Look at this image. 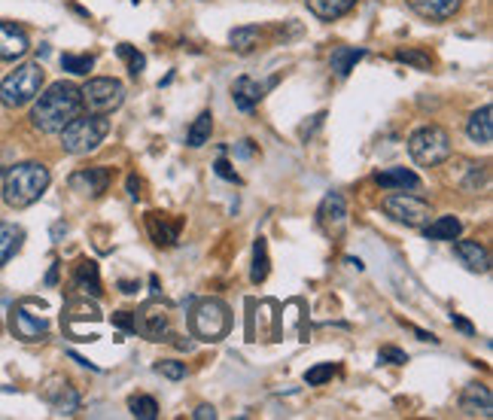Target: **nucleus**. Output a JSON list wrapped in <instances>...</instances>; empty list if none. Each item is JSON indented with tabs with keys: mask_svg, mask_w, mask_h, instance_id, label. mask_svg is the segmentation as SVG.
<instances>
[{
	"mask_svg": "<svg viewBox=\"0 0 493 420\" xmlns=\"http://www.w3.org/2000/svg\"><path fill=\"white\" fill-rule=\"evenodd\" d=\"M82 110L80 100V89L71 86V82H52L43 95L34 98V107H31V122L34 129L43 134H62V129L71 119H77Z\"/></svg>",
	"mask_w": 493,
	"mask_h": 420,
	"instance_id": "obj_1",
	"label": "nucleus"
},
{
	"mask_svg": "<svg viewBox=\"0 0 493 420\" xmlns=\"http://www.w3.org/2000/svg\"><path fill=\"white\" fill-rule=\"evenodd\" d=\"M49 189V167L40 162L13 165L4 174V201L15 210L31 207Z\"/></svg>",
	"mask_w": 493,
	"mask_h": 420,
	"instance_id": "obj_2",
	"label": "nucleus"
},
{
	"mask_svg": "<svg viewBox=\"0 0 493 420\" xmlns=\"http://www.w3.org/2000/svg\"><path fill=\"white\" fill-rule=\"evenodd\" d=\"M107 131H110V122H107L104 116L98 113L77 116V119H71L62 129V147L68 149L71 156H89L104 144Z\"/></svg>",
	"mask_w": 493,
	"mask_h": 420,
	"instance_id": "obj_3",
	"label": "nucleus"
},
{
	"mask_svg": "<svg viewBox=\"0 0 493 420\" xmlns=\"http://www.w3.org/2000/svg\"><path fill=\"white\" fill-rule=\"evenodd\" d=\"M40 86H43V67L34 62L15 67V71L6 73V80L0 82V104L10 107V110L31 104V100L40 95Z\"/></svg>",
	"mask_w": 493,
	"mask_h": 420,
	"instance_id": "obj_4",
	"label": "nucleus"
},
{
	"mask_svg": "<svg viewBox=\"0 0 493 420\" xmlns=\"http://www.w3.org/2000/svg\"><path fill=\"white\" fill-rule=\"evenodd\" d=\"M408 153L417 165L436 167L450 158V138L441 125H423L408 138Z\"/></svg>",
	"mask_w": 493,
	"mask_h": 420,
	"instance_id": "obj_5",
	"label": "nucleus"
},
{
	"mask_svg": "<svg viewBox=\"0 0 493 420\" xmlns=\"http://www.w3.org/2000/svg\"><path fill=\"white\" fill-rule=\"evenodd\" d=\"M232 329V314L223 299H202L192 310V332L202 341H223Z\"/></svg>",
	"mask_w": 493,
	"mask_h": 420,
	"instance_id": "obj_6",
	"label": "nucleus"
},
{
	"mask_svg": "<svg viewBox=\"0 0 493 420\" xmlns=\"http://www.w3.org/2000/svg\"><path fill=\"white\" fill-rule=\"evenodd\" d=\"M80 100H82V107H86L89 113L107 116V113H113V110H119V107H122L125 86L113 77L89 80L86 86L80 89Z\"/></svg>",
	"mask_w": 493,
	"mask_h": 420,
	"instance_id": "obj_7",
	"label": "nucleus"
},
{
	"mask_svg": "<svg viewBox=\"0 0 493 420\" xmlns=\"http://www.w3.org/2000/svg\"><path fill=\"white\" fill-rule=\"evenodd\" d=\"M384 214L393 216L396 223L412 225V229H417V225H426V223H430L432 207L426 205V201H421V198L405 196V192H393V196L384 198Z\"/></svg>",
	"mask_w": 493,
	"mask_h": 420,
	"instance_id": "obj_8",
	"label": "nucleus"
},
{
	"mask_svg": "<svg viewBox=\"0 0 493 420\" xmlns=\"http://www.w3.org/2000/svg\"><path fill=\"white\" fill-rule=\"evenodd\" d=\"M135 332H140L149 341H165V335H168V310L158 301H149L140 314H135Z\"/></svg>",
	"mask_w": 493,
	"mask_h": 420,
	"instance_id": "obj_9",
	"label": "nucleus"
},
{
	"mask_svg": "<svg viewBox=\"0 0 493 420\" xmlns=\"http://www.w3.org/2000/svg\"><path fill=\"white\" fill-rule=\"evenodd\" d=\"M317 223H320V229L326 234H338L345 232V225H347V205H345V198L338 196V192H329V196L323 198V205L320 210H317Z\"/></svg>",
	"mask_w": 493,
	"mask_h": 420,
	"instance_id": "obj_10",
	"label": "nucleus"
},
{
	"mask_svg": "<svg viewBox=\"0 0 493 420\" xmlns=\"http://www.w3.org/2000/svg\"><path fill=\"white\" fill-rule=\"evenodd\" d=\"M13 332H15V339H22V341H40V339H46L49 323H46V317L34 314L28 305H19L13 310Z\"/></svg>",
	"mask_w": 493,
	"mask_h": 420,
	"instance_id": "obj_11",
	"label": "nucleus"
},
{
	"mask_svg": "<svg viewBox=\"0 0 493 420\" xmlns=\"http://www.w3.org/2000/svg\"><path fill=\"white\" fill-rule=\"evenodd\" d=\"M107 186H110V171L107 167H82L71 177V189L89 198H98L101 192H107Z\"/></svg>",
	"mask_w": 493,
	"mask_h": 420,
	"instance_id": "obj_12",
	"label": "nucleus"
},
{
	"mask_svg": "<svg viewBox=\"0 0 493 420\" xmlns=\"http://www.w3.org/2000/svg\"><path fill=\"white\" fill-rule=\"evenodd\" d=\"M31 49L28 33L15 22H0V62H15Z\"/></svg>",
	"mask_w": 493,
	"mask_h": 420,
	"instance_id": "obj_13",
	"label": "nucleus"
},
{
	"mask_svg": "<svg viewBox=\"0 0 493 420\" xmlns=\"http://www.w3.org/2000/svg\"><path fill=\"white\" fill-rule=\"evenodd\" d=\"M454 256L475 274H488L490 272V253L481 247L479 241H457L454 243Z\"/></svg>",
	"mask_w": 493,
	"mask_h": 420,
	"instance_id": "obj_14",
	"label": "nucleus"
},
{
	"mask_svg": "<svg viewBox=\"0 0 493 420\" xmlns=\"http://www.w3.org/2000/svg\"><path fill=\"white\" fill-rule=\"evenodd\" d=\"M269 86H271V82H269ZM269 86H262V82H256V80H250V77H238L235 86H232V98H235V107H238V110L250 113L259 104V100L265 98V89H269Z\"/></svg>",
	"mask_w": 493,
	"mask_h": 420,
	"instance_id": "obj_15",
	"label": "nucleus"
},
{
	"mask_svg": "<svg viewBox=\"0 0 493 420\" xmlns=\"http://www.w3.org/2000/svg\"><path fill=\"white\" fill-rule=\"evenodd\" d=\"M147 225L158 247H174L180 238V220H168V214H147Z\"/></svg>",
	"mask_w": 493,
	"mask_h": 420,
	"instance_id": "obj_16",
	"label": "nucleus"
},
{
	"mask_svg": "<svg viewBox=\"0 0 493 420\" xmlns=\"http://www.w3.org/2000/svg\"><path fill=\"white\" fill-rule=\"evenodd\" d=\"M466 134H469L472 144H481V147H490L493 140V110L490 104H484L481 110H475L466 122Z\"/></svg>",
	"mask_w": 493,
	"mask_h": 420,
	"instance_id": "obj_17",
	"label": "nucleus"
},
{
	"mask_svg": "<svg viewBox=\"0 0 493 420\" xmlns=\"http://www.w3.org/2000/svg\"><path fill=\"white\" fill-rule=\"evenodd\" d=\"M460 408L466 411L469 417H490L493 415V399H490V390L481 387V384H472V387H466L463 399H460Z\"/></svg>",
	"mask_w": 493,
	"mask_h": 420,
	"instance_id": "obj_18",
	"label": "nucleus"
},
{
	"mask_svg": "<svg viewBox=\"0 0 493 420\" xmlns=\"http://www.w3.org/2000/svg\"><path fill=\"white\" fill-rule=\"evenodd\" d=\"M460 4H463V0H408V6H412L417 15L430 19V22L450 19V15L460 10Z\"/></svg>",
	"mask_w": 493,
	"mask_h": 420,
	"instance_id": "obj_19",
	"label": "nucleus"
},
{
	"mask_svg": "<svg viewBox=\"0 0 493 420\" xmlns=\"http://www.w3.org/2000/svg\"><path fill=\"white\" fill-rule=\"evenodd\" d=\"M374 183H378V186H384V189L405 192V189H417V186H421V177H417L414 171H405V167H390V171L374 174Z\"/></svg>",
	"mask_w": 493,
	"mask_h": 420,
	"instance_id": "obj_20",
	"label": "nucleus"
},
{
	"mask_svg": "<svg viewBox=\"0 0 493 420\" xmlns=\"http://www.w3.org/2000/svg\"><path fill=\"white\" fill-rule=\"evenodd\" d=\"M356 6V0H308V10L323 22H336Z\"/></svg>",
	"mask_w": 493,
	"mask_h": 420,
	"instance_id": "obj_21",
	"label": "nucleus"
},
{
	"mask_svg": "<svg viewBox=\"0 0 493 420\" xmlns=\"http://www.w3.org/2000/svg\"><path fill=\"white\" fill-rule=\"evenodd\" d=\"M460 232H463V223L457 216H439L436 223H430L423 229L426 241H457Z\"/></svg>",
	"mask_w": 493,
	"mask_h": 420,
	"instance_id": "obj_22",
	"label": "nucleus"
},
{
	"mask_svg": "<svg viewBox=\"0 0 493 420\" xmlns=\"http://www.w3.org/2000/svg\"><path fill=\"white\" fill-rule=\"evenodd\" d=\"M22 238H24V234H22L19 225H13V223H0V265H6L15 253H19Z\"/></svg>",
	"mask_w": 493,
	"mask_h": 420,
	"instance_id": "obj_23",
	"label": "nucleus"
},
{
	"mask_svg": "<svg viewBox=\"0 0 493 420\" xmlns=\"http://www.w3.org/2000/svg\"><path fill=\"white\" fill-rule=\"evenodd\" d=\"M363 58H365V49L338 46V49H332V58H329V64H332V71H336L338 77H347V73L356 67V62H363Z\"/></svg>",
	"mask_w": 493,
	"mask_h": 420,
	"instance_id": "obj_24",
	"label": "nucleus"
},
{
	"mask_svg": "<svg viewBox=\"0 0 493 420\" xmlns=\"http://www.w3.org/2000/svg\"><path fill=\"white\" fill-rule=\"evenodd\" d=\"M211 131H213V116H211V110H204L195 122H192V129H189V134H186V144H189L192 149L204 147L207 140H211Z\"/></svg>",
	"mask_w": 493,
	"mask_h": 420,
	"instance_id": "obj_25",
	"label": "nucleus"
},
{
	"mask_svg": "<svg viewBox=\"0 0 493 420\" xmlns=\"http://www.w3.org/2000/svg\"><path fill=\"white\" fill-rule=\"evenodd\" d=\"M77 287L89 296H101V277H98V265L95 262H80L77 268Z\"/></svg>",
	"mask_w": 493,
	"mask_h": 420,
	"instance_id": "obj_26",
	"label": "nucleus"
},
{
	"mask_svg": "<svg viewBox=\"0 0 493 420\" xmlns=\"http://www.w3.org/2000/svg\"><path fill=\"white\" fill-rule=\"evenodd\" d=\"M265 277H269V243H265V238H259L253 243V272H250V281L262 283Z\"/></svg>",
	"mask_w": 493,
	"mask_h": 420,
	"instance_id": "obj_27",
	"label": "nucleus"
},
{
	"mask_svg": "<svg viewBox=\"0 0 493 420\" xmlns=\"http://www.w3.org/2000/svg\"><path fill=\"white\" fill-rule=\"evenodd\" d=\"M116 55H119L122 62H125V67H128V73H131V77H140V73H144V67H147V58H144V52H137L135 46H128V43H119V49H116Z\"/></svg>",
	"mask_w": 493,
	"mask_h": 420,
	"instance_id": "obj_28",
	"label": "nucleus"
},
{
	"mask_svg": "<svg viewBox=\"0 0 493 420\" xmlns=\"http://www.w3.org/2000/svg\"><path fill=\"white\" fill-rule=\"evenodd\" d=\"M229 40L238 52H253V46L259 43V28H253V24H247V28H235L229 33Z\"/></svg>",
	"mask_w": 493,
	"mask_h": 420,
	"instance_id": "obj_29",
	"label": "nucleus"
},
{
	"mask_svg": "<svg viewBox=\"0 0 493 420\" xmlns=\"http://www.w3.org/2000/svg\"><path fill=\"white\" fill-rule=\"evenodd\" d=\"M128 408L137 420H156L158 417V406H156L153 396H135L128 402Z\"/></svg>",
	"mask_w": 493,
	"mask_h": 420,
	"instance_id": "obj_30",
	"label": "nucleus"
},
{
	"mask_svg": "<svg viewBox=\"0 0 493 420\" xmlns=\"http://www.w3.org/2000/svg\"><path fill=\"white\" fill-rule=\"evenodd\" d=\"M62 67L68 73H77V77H86V73L91 71V67H95V58L91 55H62Z\"/></svg>",
	"mask_w": 493,
	"mask_h": 420,
	"instance_id": "obj_31",
	"label": "nucleus"
},
{
	"mask_svg": "<svg viewBox=\"0 0 493 420\" xmlns=\"http://www.w3.org/2000/svg\"><path fill=\"white\" fill-rule=\"evenodd\" d=\"M52 406H55L58 415H64V417L77 415V408H80V396H77V390H73V387H68V384H64L62 396L52 399Z\"/></svg>",
	"mask_w": 493,
	"mask_h": 420,
	"instance_id": "obj_32",
	"label": "nucleus"
},
{
	"mask_svg": "<svg viewBox=\"0 0 493 420\" xmlns=\"http://www.w3.org/2000/svg\"><path fill=\"white\" fill-rule=\"evenodd\" d=\"M336 372H338V366H332V363L314 366V368H308V372H305V384H308V387H320V384L329 381Z\"/></svg>",
	"mask_w": 493,
	"mask_h": 420,
	"instance_id": "obj_33",
	"label": "nucleus"
},
{
	"mask_svg": "<svg viewBox=\"0 0 493 420\" xmlns=\"http://www.w3.org/2000/svg\"><path fill=\"white\" fill-rule=\"evenodd\" d=\"M396 62H403V64H412L417 67V71H430V55H423V52H412V49H399L396 52Z\"/></svg>",
	"mask_w": 493,
	"mask_h": 420,
	"instance_id": "obj_34",
	"label": "nucleus"
},
{
	"mask_svg": "<svg viewBox=\"0 0 493 420\" xmlns=\"http://www.w3.org/2000/svg\"><path fill=\"white\" fill-rule=\"evenodd\" d=\"M156 372L171 377V381H180V377H186V366L177 363V359H162V363H156Z\"/></svg>",
	"mask_w": 493,
	"mask_h": 420,
	"instance_id": "obj_35",
	"label": "nucleus"
},
{
	"mask_svg": "<svg viewBox=\"0 0 493 420\" xmlns=\"http://www.w3.org/2000/svg\"><path fill=\"white\" fill-rule=\"evenodd\" d=\"M384 363H393V366H405L408 363V354L405 350H399V348H381V354H378Z\"/></svg>",
	"mask_w": 493,
	"mask_h": 420,
	"instance_id": "obj_36",
	"label": "nucleus"
},
{
	"mask_svg": "<svg viewBox=\"0 0 493 420\" xmlns=\"http://www.w3.org/2000/svg\"><path fill=\"white\" fill-rule=\"evenodd\" d=\"M113 326L122 332H135V314H128V310H119V314H113Z\"/></svg>",
	"mask_w": 493,
	"mask_h": 420,
	"instance_id": "obj_37",
	"label": "nucleus"
},
{
	"mask_svg": "<svg viewBox=\"0 0 493 420\" xmlns=\"http://www.w3.org/2000/svg\"><path fill=\"white\" fill-rule=\"evenodd\" d=\"M213 167H216V174H220L223 180H229V183H241V177H238L235 171H232V165L225 162V158H220V162H216Z\"/></svg>",
	"mask_w": 493,
	"mask_h": 420,
	"instance_id": "obj_38",
	"label": "nucleus"
},
{
	"mask_svg": "<svg viewBox=\"0 0 493 420\" xmlns=\"http://www.w3.org/2000/svg\"><path fill=\"white\" fill-rule=\"evenodd\" d=\"M450 323H454L457 329H460V332H466V335H472V332H475V326H472L469 320H463L460 314H450Z\"/></svg>",
	"mask_w": 493,
	"mask_h": 420,
	"instance_id": "obj_39",
	"label": "nucleus"
},
{
	"mask_svg": "<svg viewBox=\"0 0 493 420\" xmlns=\"http://www.w3.org/2000/svg\"><path fill=\"white\" fill-rule=\"evenodd\" d=\"M192 417H195V420H213L216 417V408L213 406H202Z\"/></svg>",
	"mask_w": 493,
	"mask_h": 420,
	"instance_id": "obj_40",
	"label": "nucleus"
},
{
	"mask_svg": "<svg viewBox=\"0 0 493 420\" xmlns=\"http://www.w3.org/2000/svg\"><path fill=\"white\" fill-rule=\"evenodd\" d=\"M128 196H131V198H140V180L135 177V174L128 177Z\"/></svg>",
	"mask_w": 493,
	"mask_h": 420,
	"instance_id": "obj_41",
	"label": "nucleus"
},
{
	"mask_svg": "<svg viewBox=\"0 0 493 420\" xmlns=\"http://www.w3.org/2000/svg\"><path fill=\"white\" fill-rule=\"evenodd\" d=\"M238 153H241V156H253V153H256V149H253V140H241Z\"/></svg>",
	"mask_w": 493,
	"mask_h": 420,
	"instance_id": "obj_42",
	"label": "nucleus"
},
{
	"mask_svg": "<svg viewBox=\"0 0 493 420\" xmlns=\"http://www.w3.org/2000/svg\"><path fill=\"white\" fill-rule=\"evenodd\" d=\"M119 287H122V292H135V290H137V287H135V283H128V281H122V283H119Z\"/></svg>",
	"mask_w": 493,
	"mask_h": 420,
	"instance_id": "obj_43",
	"label": "nucleus"
}]
</instances>
